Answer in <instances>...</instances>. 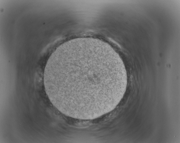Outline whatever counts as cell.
Wrapping results in <instances>:
<instances>
[{"mask_svg": "<svg viewBox=\"0 0 180 143\" xmlns=\"http://www.w3.org/2000/svg\"><path fill=\"white\" fill-rule=\"evenodd\" d=\"M117 62L111 51L98 44L86 43L62 48L46 69L53 98L61 108L70 110L99 105Z\"/></svg>", "mask_w": 180, "mask_h": 143, "instance_id": "6da1fadb", "label": "cell"}]
</instances>
